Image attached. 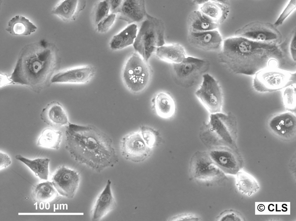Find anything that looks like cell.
<instances>
[{"mask_svg":"<svg viewBox=\"0 0 296 221\" xmlns=\"http://www.w3.org/2000/svg\"><path fill=\"white\" fill-rule=\"evenodd\" d=\"M164 32L163 21L148 14L133 44L135 51L148 62L157 48L165 44Z\"/></svg>","mask_w":296,"mask_h":221,"instance_id":"obj_5","label":"cell"},{"mask_svg":"<svg viewBox=\"0 0 296 221\" xmlns=\"http://www.w3.org/2000/svg\"><path fill=\"white\" fill-rule=\"evenodd\" d=\"M236 175L238 189L243 193L249 196L256 192L259 189L256 181L248 173L240 170Z\"/></svg>","mask_w":296,"mask_h":221,"instance_id":"obj_30","label":"cell"},{"mask_svg":"<svg viewBox=\"0 0 296 221\" xmlns=\"http://www.w3.org/2000/svg\"><path fill=\"white\" fill-rule=\"evenodd\" d=\"M65 135V148L77 162L100 172L118 162L112 139L95 126L70 123Z\"/></svg>","mask_w":296,"mask_h":221,"instance_id":"obj_1","label":"cell"},{"mask_svg":"<svg viewBox=\"0 0 296 221\" xmlns=\"http://www.w3.org/2000/svg\"><path fill=\"white\" fill-rule=\"evenodd\" d=\"M15 158L29 167L41 179L47 180L49 174V164L50 160L47 158H38L31 160L18 154Z\"/></svg>","mask_w":296,"mask_h":221,"instance_id":"obj_28","label":"cell"},{"mask_svg":"<svg viewBox=\"0 0 296 221\" xmlns=\"http://www.w3.org/2000/svg\"><path fill=\"white\" fill-rule=\"evenodd\" d=\"M171 219V221H198L200 218L192 213H183L175 216Z\"/></svg>","mask_w":296,"mask_h":221,"instance_id":"obj_38","label":"cell"},{"mask_svg":"<svg viewBox=\"0 0 296 221\" xmlns=\"http://www.w3.org/2000/svg\"><path fill=\"white\" fill-rule=\"evenodd\" d=\"M188 32H199L216 29L219 25L214 22L202 13L199 10L192 11L187 20Z\"/></svg>","mask_w":296,"mask_h":221,"instance_id":"obj_24","label":"cell"},{"mask_svg":"<svg viewBox=\"0 0 296 221\" xmlns=\"http://www.w3.org/2000/svg\"><path fill=\"white\" fill-rule=\"evenodd\" d=\"M152 75V70L148 62L135 51L127 59L123 67L121 77L127 90L137 94L148 86Z\"/></svg>","mask_w":296,"mask_h":221,"instance_id":"obj_6","label":"cell"},{"mask_svg":"<svg viewBox=\"0 0 296 221\" xmlns=\"http://www.w3.org/2000/svg\"><path fill=\"white\" fill-rule=\"evenodd\" d=\"M290 53L292 58L295 61L296 59V33L293 35L290 45Z\"/></svg>","mask_w":296,"mask_h":221,"instance_id":"obj_41","label":"cell"},{"mask_svg":"<svg viewBox=\"0 0 296 221\" xmlns=\"http://www.w3.org/2000/svg\"><path fill=\"white\" fill-rule=\"evenodd\" d=\"M116 17V14L110 13L96 26L97 31L100 33L106 32L114 24Z\"/></svg>","mask_w":296,"mask_h":221,"instance_id":"obj_37","label":"cell"},{"mask_svg":"<svg viewBox=\"0 0 296 221\" xmlns=\"http://www.w3.org/2000/svg\"><path fill=\"white\" fill-rule=\"evenodd\" d=\"M189 172L192 179L205 183L218 182L226 178L208 151H198L194 154L190 161Z\"/></svg>","mask_w":296,"mask_h":221,"instance_id":"obj_9","label":"cell"},{"mask_svg":"<svg viewBox=\"0 0 296 221\" xmlns=\"http://www.w3.org/2000/svg\"><path fill=\"white\" fill-rule=\"evenodd\" d=\"M116 203L112 193L111 182L108 180L103 189L99 195L90 211L92 221H98L116 206Z\"/></svg>","mask_w":296,"mask_h":221,"instance_id":"obj_18","label":"cell"},{"mask_svg":"<svg viewBox=\"0 0 296 221\" xmlns=\"http://www.w3.org/2000/svg\"><path fill=\"white\" fill-rule=\"evenodd\" d=\"M219 52V61L230 70L235 74L249 75L264 68L268 60L279 54L273 43L236 36L224 40Z\"/></svg>","mask_w":296,"mask_h":221,"instance_id":"obj_3","label":"cell"},{"mask_svg":"<svg viewBox=\"0 0 296 221\" xmlns=\"http://www.w3.org/2000/svg\"><path fill=\"white\" fill-rule=\"evenodd\" d=\"M138 130L145 142L152 149L161 143L162 137L156 129L150 126L142 125L140 126Z\"/></svg>","mask_w":296,"mask_h":221,"instance_id":"obj_32","label":"cell"},{"mask_svg":"<svg viewBox=\"0 0 296 221\" xmlns=\"http://www.w3.org/2000/svg\"><path fill=\"white\" fill-rule=\"evenodd\" d=\"M173 77L180 86L188 88L193 86L201 77L209 70L207 60L187 56L181 62L172 64Z\"/></svg>","mask_w":296,"mask_h":221,"instance_id":"obj_8","label":"cell"},{"mask_svg":"<svg viewBox=\"0 0 296 221\" xmlns=\"http://www.w3.org/2000/svg\"><path fill=\"white\" fill-rule=\"evenodd\" d=\"M228 0H207L199 10L205 16L219 25L227 18L230 12Z\"/></svg>","mask_w":296,"mask_h":221,"instance_id":"obj_21","label":"cell"},{"mask_svg":"<svg viewBox=\"0 0 296 221\" xmlns=\"http://www.w3.org/2000/svg\"><path fill=\"white\" fill-rule=\"evenodd\" d=\"M218 29L199 32H188L187 40L191 46L208 51H219L223 41Z\"/></svg>","mask_w":296,"mask_h":221,"instance_id":"obj_16","label":"cell"},{"mask_svg":"<svg viewBox=\"0 0 296 221\" xmlns=\"http://www.w3.org/2000/svg\"><path fill=\"white\" fill-rule=\"evenodd\" d=\"M236 122L235 116L230 112L210 114L208 122H203L200 128V139L209 149L225 147L236 150Z\"/></svg>","mask_w":296,"mask_h":221,"instance_id":"obj_4","label":"cell"},{"mask_svg":"<svg viewBox=\"0 0 296 221\" xmlns=\"http://www.w3.org/2000/svg\"><path fill=\"white\" fill-rule=\"evenodd\" d=\"M117 13L119 18L128 24L144 20L148 14L143 0H123Z\"/></svg>","mask_w":296,"mask_h":221,"instance_id":"obj_19","label":"cell"},{"mask_svg":"<svg viewBox=\"0 0 296 221\" xmlns=\"http://www.w3.org/2000/svg\"><path fill=\"white\" fill-rule=\"evenodd\" d=\"M215 164L224 173L236 175L243 166V161L235 150L225 147L209 149L208 151Z\"/></svg>","mask_w":296,"mask_h":221,"instance_id":"obj_13","label":"cell"},{"mask_svg":"<svg viewBox=\"0 0 296 221\" xmlns=\"http://www.w3.org/2000/svg\"><path fill=\"white\" fill-rule=\"evenodd\" d=\"M85 0L62 1L53 8L51 13L64 21L75 20L86 6Z\"/></svg>","mask_w":296,"mask_h":221,"instance_id":"obj_23","label":"cell"},{"mask_svg":"<svg viewBox=\"0 0 296 221\" xmlns=\"http://www.w3.org/2000/svg\"><path fill=\"white\" fill-rule=\"evenodd\" d=\"M296 83L290 85L283 89L282 92V100L287 110L293 112L296 110Z\"/></svg>","mask_w":296,"mask_h":221,"instance_id":"obj_34","label":"cell"},{"mask_svg":"<svg viewBox=\"0 0 296 221\" xmlns=\"http://www.w3.org/2000/svg\"><path fill=\"white\" fill-rule=\"evenodd\" d=\"M207 0H192V2L196 5H201L207 1Z\"/></svg>","mask_w":296,"mask_h":221,"instance_id":"obj_43","label":"cell"},{"mask_svg":"<svg viewBox=\"0 0 296 221\" xmlns=\"http://www.w3.org/2000/svg\"><path fill=\"white\" fill-rule=\"evenodd\" d=\"M52 181L54 187L61 195L72 198L78 189L80 178L76 171L63 166L56 170Z\"/></svg>","mask_w":296,"mask_h":221,"instance_id":"obj_14","label":"cell"},{"mask_svg":"<svg viewBox=\"0 0 296 221\" xmlns=\"http://www.w3.org/2000/svg\"><path fill=\"white\" fill-rule=\"evenodd\" d=\"M296 82V72L270 66L254 75L253 86L258 92H271L283 89Z\"/></svg>","mask_w":296,"mask_h":221,"instance_id":"obj_7","label":"cell"},{"mask_svg":"<svg viewBox=\"0 0 296 221\" xmlns=\"http://www.w3.org/2000/svg\"><path fill=\"white\" fill-rule=\"evenodd\" d=\"M155 52L160 59L171 64L180 63L187 56L185 48L177 43L158 47Z\"/></svg>","mask_w":296,"mask_h":221,"instance_id":"obj_25","label":"cell"},{"mask_svg":"<svg viewBox=\"0 0 296 221\" xmlns=\"http://www.w3.org/2000/svg\"><path fill=\"white\" fill-rule=\"evenodd\" d=\"M235 36L252 40L273 43L280 38V34L273 25L269 23L255 22L237 30Z\"/></svg>","mask_w":296,"mask_h":221,"instance_id":"obj_12","label":"cell"},{"mask_svg":"<svg viewBox=\"0 0 296 221\" xmlns=\"http://www.w3.org/2000/svg\"><path fill=\"white\" fill-rule=\"evenodd\" d=\"M219 221H243L245 219L240 213L233 210H225L216 218Z\"/></svg>","mask_w":296,"mask_h":221,"instance_id":"obj_36","label":"cell"},{"mask_svg":"<svg viewBox=\"0 0 296 221\" xmlns=\"http://www.w3.org/2000/svg\"><path fill=\"white\" fill-rule=\"evenodd\" d=\"M52 182L49 181L39 183L35 187L33 194L35 199L40 202L51 200L56 196L57 193Z\"/></svg>","mask_w":296,"mask_h":221,"instance_id":"obj_31","label":"cell"},{"mask_svg":"<svg viewBox=\"0 0 296 221\" xmlns=\"http://www.w3.org/2000/svg\"><path fill=\"white\" fill-rule=\"evenodd\" d=\"M96 73L95 68L87 65L67 69L57 73L52 77L51 83L83 84L90 81Z\"/></svg>","mask_w":296,"mask_h":221,"instance_id":"obj_17","label":"cell"},{"mask_svg":"<svg viewBox=\"0 0 296 221\" xmlns=\"http://www.w3.org/2000/svg\"><path fill=\"white\" fill-rule=\"evenodd\" d=\"M62 136V132L47 128L42 132L37 142V146L58 150L60 148Z\"/></svg>","mask_w":296,"mask_h":221,"instance_id":"obj_29","label":"cell"},{"mask_svg":"<svg viewBox=\"0 0 296 221\" xmlns=\"http://www.w3.org/2000/svg\"><path fill=\"white\" fill-rule=\"evenodd\" d=\"M267 126L271 132L278 138L291 140L296 136V116L291 112L275 114L269 120Z\"/></svg>","mask_w":296,"mask_h":221,"instance_id":"obj_15","label":"cell"},{"mask_svg":"<svg viewBox=\"0 0 296 221\" xmlns=\"http://www.w3.org/2000/svg\"><path fill=\"white\" fill-rule=\"evenodd\" d=\"M110 14L109 0L100 1L95 5L92 14V18L95 27Z\"/></svg>","mask_w":296,"mask_h":221,"instance_id":"obj_33","label":"cell"},{"mask_svg":"<svg viewBox=\"0 0 296 221\" xmlns=\"http://www.w3.org/2000/svg\"><path fill=\"white\" fill-rule=\"evenodd\" d=\"M120 146L123 156L126 160L135 163L142 162L147 159L153 150L145 142L138 130L123 136Z\"/></svg>","mask_w":296,"mask_h":221,"instance_id":"obj_11","label":"cell"},{"mask_svg":"<svg viewBox=\"0 0 296 221\" xmlns=\"http://www.w3.org/2000/svg\"><path fill=\"white\" fill-rule=\"evenodd\" d=\"M37 27L25 17L17 15L8 22L6 30L14 36H28L36 31Z\"/></svg>","mask_w":296,"mask_h":221,"instance_id":"obj_27","label":"cell"},{"mask_svg":"<svg viewBox=\"0 0 296 221\" xmlns=\"http://www.w3.org/2000/svg\"><path fill=\"white\" fill-rule=\"evenodd\" d=\"M60 62L56 45L45 40L25 46L20 52L10 76L12 83L39 93L49 87Z\"/></svg>","mask_w":296,"mask_h":221,"instance_id":"obj_2","label":"cell"},{"mask_svg":"<svg viewBox=\"0 0 296 221\" xmlns=\"http://www.w3.org/2000/svg\"><path fill=\"white\" fill-rule=\"evenodd\" d=\"M137 26L132 23L112 38L110 47L114 50L123 49L133 44L137 34Z\"/></svg>","mask_w":296,"mask_h":221,"instance_id":"obj_26","label":"cell"},{"mask_svg":"<svg viewBox=\"0 0 296 221\" xmlns=\"http://www.w3.org/2000/svg\"><path fill=\"white\" fill-rule=\"evenodd\" d=\"M296 8V0H291L273 24L276 28L281 25Z\"/></svg>","mask_w":296,"mask_h":221,"instance_id":"obj_35","label":"cell"},{"mask_svg":"<svg viewBox=\"0 0 296 221\" xmlns=\"http://www.w3.org/2000/svg\"><path fill=\"white\" fill-rule=\"evenodd\" d=\"M11 163V159L6 153L0 151V169L6 168Z\"/></svg>","mask_w":296,"mask_h":221,"instance_id":"obj_39","label":"cell"},{"mask_svg":"<svg viewBox=\"0 0 296 221\" xmlns=\"http://www.w3.org/2000/svg\"><path fill=\"white\" fill-rule=\"evenodd\" d=\"M152 107L155 114L164 119L171 118L176 111L175 101L169 93L163 91L157 92L151 101Z\"/></svg>","mask_w":296,"mask_h":221,"instance_id":"obj_22","label":"cell"},{"mask_svg":"<svg viewBox=\"0 0 296 221\" xmlns=\"http://www.w3.org/2000/svg\"><path fill=\"white\" fill-rule=\"evenodd\" d=\"M202 78L201 84L195 92L196 96L210 114L221 112L223 96L220 85L208 73L204 74Z\"/></svg>","mask_w":296,"mask_h":221,"instance_id":"obj_10","label":"cell"},{"mask_svg":"<svg viewBox=\"0 0 296 221\" xmlns=\"http://www.w3.org/2000/svg\"><path fill=\"white\" fill-rule=\"evenodd\" d=\"M40 116L43 122L52 126H66L70 123L64 108L57 101H52L47 104L42 109Z\"/></svg>","mask_w":296,"mask_h":221,"instance_id":"obj_20","label":"cell"},{"mask_svg":"<svg viewBox=\"0 0 296 221\" xmlns=\"http://www.w3.org/2000/svg\"><path fill=\"white\" fill-rule=\"evenodd\" d=\"M10 83H12L10 77L3 74H2V76L1 75V85H2V87Z\"/></svg>","mask_w":296,"mask_h":221,"instance_id":"obj_42","label":"cell"},{"mask_svg":"<svg viewBox=\"0 0 296 221\" xmlns=\"http://www.w3.org/2000/svg\"><path fill=\"white\" fill-rule=\"evenodd\" d=\"M123 1L122 0H109L110 13L116 14Z\"/></svg>","mask_w":296,"mask_h":221,"instance_id":"obj_40","label":"cell"}]
</instances>
